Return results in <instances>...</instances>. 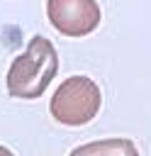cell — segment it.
<instances>
[{
	"label": "cell",
	"instance_id": "cell-3",
	"mask_svg": "<svg viewBox=\"0 0 151 156\" xmlns=\"http://www.w3.org/2000/svg\"><path fill=\"white\" fill-rule=\"evenodd\" d=\"M46 15L54 29L66 37H85L102 20L95 0H46Z\"/></svg>",
	"mask_w": 151,
	"mask_h": 156
},
{
	"label": "cell",
	"instance_id": "cell-1",
	"mask_svg": "<svg viewBox=\"0 0 151 156\" xmlns=\"http://www.w3.org/2000/svg\"><path fill=\"white\" fill-rule=\"evenodd\" d=\"M56 71H58V54L54 44L46 37L37 34L29 39L27 49L10 63L7 93L19 100H34L56 78Z\"/></svg>",
	"mask_w": 151,
	"mask_h": 156
},
{
	"label": "cell",
	"instance_id": "cell-4",
	"mask_svg": "<svg viewBox=\"0 0 151 156\" xmlns=\"http://www.w3.org/2000/svg\"><path fill=\"white\" fill-rule=\"evenodd\" d=\"M68 156H139L136 146L132 139H100V141H88L76 146Z\"/></svg>",
	"mask_w": 151,
	"mask_h": 156
},
{
	"label": "cell",
	"instance_id": "cell-2",
	"mask_svg": "<svg viewBox=\"0 0 151 156\" xmlns=\"http://www.w3.org/2000/svg\"><path fill=\"white\" fill-rule=\"evenodd\" d=\"M100 105H102L100 85L88 76H71L56 88L49 110L56 122L68 127H80L88 124L100 112Z\"/></svg>",
	"mask_w": 151,
	"mask_h": 156
},
{
	"label": "cell",
	"instance_id": "cell-5",
	"mask_svg": "<svg viewBox=\"0 0 151 156\" xmlns=\"http://www.w3.org/2000/svg\"><path fill=\"white\" fill-rule=\"evenodd\" d=\"M0 156H15V154H12V151H10V149H5V146H2V144H0Z\"/></svg>",
	"mask_w": 151,
	"mask_h": 156
}]
</instances>
